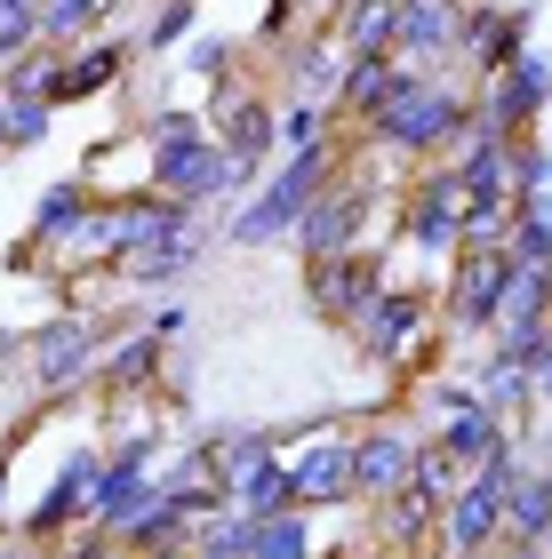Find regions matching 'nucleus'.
Wrapping results in <instances>:
<instances>
[{"label":"nucleus","instance_id":"1","mask_svg":"<svg viewBox=\"0 0 552 559\" xmlns=\"http://www.w3.org/2000/svg\"><path fill=\"white\" fill-rule=\"evenodd\" d=\"M144 176H153V192L185 200V209H209V200L240 192V176L224 160L209 112H153L144 120Z\"/></svg>","mask_w":552,"mask_h":559},{"label":"nucleus","instance_id":"2","mask_svg":"<svg viewBox=\"0 0 552 559\" xmlns=\"http://www.w3.org/2000/svg\"><path fill=\"white\" fill-rule=\"evenodd\" d=\"M465 120H472V96L457 81H441V72H409L400 96L368 120L361 136L376 152H400V160H433V152H457L465 144Z\"/></svg>","mask_w":552,"mask_h":559},{"label":"nucleus","instance_id":"3","mask_svg":"<svg viewBox=\"0 0 552 559\" xmlns=\"http://www.w3.org/2000/svg\"><path fill=\"white\" fill-rule=\"evenodd\" d=\"M337 168H344L337 136H320V144H305V152H289V160L257 185V200H240V209H233V240H240V248L296 240V224H305V209L320 200V185H329Z\"/></svg>","mask_w":552,"mask_h":559},{"label":"nucleus","instance_id":"4","mask_svg":"<svg viewBox=\"0 0 552 559\" xmlns=\"http://www.w3.org/2000/svg\"><path fill=\"white\" fill-rule=\"evenodd\" d=\"M353 344H361L385 376L416 368V360H433V344H441V328H433V296H424V288H400V280H392V288L353 320Z\"/></svg>","mask_w":552,"mask_h":559},{"label":"nucleus","instance_id":"5","mask_svg":"<svg viewBox=\"0 0 552 559\" xmlns=\"http://www.w3.org/2000/svg\"><path fill=\"white\" fill-rule=\"evenodd\" d=\"M465 209H472L465 176L448 168V160H433V168L416 176V192L400 200V240H409L424 264H441V280H448V264L465 257Z\"/></svg>","mask_w":552,"mask_h":559},{"label":"nucleus","instance_id":"6","mask_svg":"<svg viewBox=\"0 0 552 559\" xmlns=\"http://www.w3.org/2000/svg\"><path fill=\"white\" fill-rule=\"evenodd\" d=\"M513 472H529V464L472 472L465 488L448 496V512H441V559H489L496 544H505V488H513Z\"/></svg>","mask_w":552,"mask_h":559},{"label":"nucleus","instance_id":"7","mask_svg":"<svg viewBox=\"0 0 552 559\" xmlns=\"http://www.w3.org/2000/svg\"><path fill=\"white\" fill-rule=\"evenodd\" d=\"M296 512H329V503H361L353 496V431H296L281 440Z\"/></svg>","mask_w":552,"mask_h":559},{"label":"nucleus","instance_id":"8","mask_svg":"<svg viewBox=\"0 0 552 559\" xmlns=\"http://www.w3.org/2000/svg\"><path fill=\"white\" fill-rule=\"evenodd\" d=\"M441 288H448V336H496V312L513 288V248H465Z\"/></svg>","mask_w":552,"mask_h":559},{"label":"nucleus","instance_id":"9","mask_svg":"<svg viewBox=\"0 0 552 559\" xmlns=\"http://www.w3.org/2000/svg\"><path fill=\"white\" fill-rule=\"evenodd\" d=\"M209 129H216V144H224V160H233V176L248 185L272 152H281V112L265 105L248 81H216V105H209Z\"/></svg>","mask_w":552,"mask_h":559},{"label":"nucleus","instance_id":"10","mask_svg":"<svg viewBox=\"0 0 552 559\" xmlns=\"http://www.w3.org/2000/svg\"><path fill=\"white\" fill-rule=\"evenodd\" d=\"M96 360H105V320H89V312H57L24 336V368H33L40 392H72Z\"/></svg>","mask_w":552,"mask_h":559},{"label":"nucleus","instance_id":"11","mask_svg":"<svg viewBox=\"0 0 552 559\" xmlns=\"http://www.w3.org/2000/svg\"><path fill=\"white\" fill-rule=\"evenodd\" d=\"M368 216H376V185H368V176H329L320 200L305 209V224H296V248H305L313 264L353 257L361 233H368Z\"/></svg>","mask_w":552,"mask_h":559},{"label":"nucleus","instance_id":"12","mask_svg":"<svg viewBox=\"0 0 552 559\" xmlns=\"http://www.w3.org/2000/svg\"><path fill=\"white\" fill-rule=\"evenodd\" d=\"M424 448H433V440H416V431L400 424V416L353 431V496H361V503H392L400 488H416Z\"/></svg>","mask_w":552,"mask_h":559},{"label":"nucleus","instance_id":"13","mask_svg":"<svg viewBox=\"0 0 552 559\" xmlns=\"http://www.w3.org/2000/svg\"><path fill=\"white\" fill-rule=\"evenodd\" d=\"M385 288H392V264L376 257V248H353V257H329V264L305 272V304L320 320H337V328H353Z\"/></svg>","mask_w":552,"mask_h":559},{"label":"nucleus","instance_id":"14","mask_svg":"<svg viewBox=\"0 0 552 559\" xmlns=\"http://www.w3.org/2000/svg\"><path fill=\"white\" fill-rule=\"evenodd\" d=\"M96 472H105V448H72L64 464H57V479L40 488V503L24 512V536H33L40 551H48V544H64L72 527H89V503H96Z\"/></svg>","mask_w":552,"mask_h":559},{"label":"nucleus","instance_id":"15","mask_svg":"<svg viewBox=\"0 0 552 559\" xmlns=\"http://www.w3.org/2000/svg\"><path fill=\"white\" fill-rule=\"evenodd\" d=\"M465 24H472L465 0H400V48L392 57L416 64V72H441V64H457Z\"/></svg>","mask_w":552,"mask_h":559},{"label":"nucleus","instance_id":"16","mask_svg":"<svg viewBox=\"0 0 552 559\" xmlns=\"http://www.w3.org/2000/svg\"><path fill=\"white\" fill-rule=\"evenodd\" d=\"M529 33H537V9H505V0H489V9H472V24H465L457 64H472V81H496L513 57H529Z\"/></svg>","mask_w":552,"mask_h":559},{"label":"nucleus","instance_id":"17","mask_svg":"<svg viewBox=\"0 0 552 559\" xmlns=\"http://www.w3.org/2000/svg\"><path fill=\"white\" fill-rule=\"evenodd\" d=\"M481 105L505 120L513 136H537V120H544V105H552V57H544V48L513 57L496 81H481Z\"/></svg>","mask_w":552,"mask_h":559},{"label":"nucleus","instance_id":"18","mask_svg":"<svg viewBox=\"0 0 552 559\" xmlns=\"http://www.w3.org/2000/svg\"><path fill=\"white\" fill-rule=\"evenodd\" d=\"M89 216H96V185H89V176H64V185H48V192H40V209H33V224H24V240H16V264L57 257V248L81 233Z\"/></svg>","mask_w":552,"mask_h":559},{"label":"nucleus","instance_id":"19","mask_svg":"<svg viewBox=\"0 0 552 559\" xmlns=\"http://www.w3.org/2000/svg\"><path fill=\"white\" fill-rule=\"evenodd\" d=\"M120 64H129V40L96 33L89 48H72V57H57V72H48V105H89V96H105L120 81Z\"/></svg>","mask_w":552,"mask_h":559},{"label":"nucleus","instance_id":"20","mask_svg":"<svg viewBox=\"0 0 552 559\" xmlns=\"http://www.w3.org/2000/svg\"><path fill=\"white\" fill-rule=\"evenodd\" d=\"M441 512H448L441 496H424V488H400L392 503H376V544H385V551H400V559H424V551H441Z\"/></svg>","mask_w":552,"mask_h":559},{"label":"nucleus","instance_id":"21","mask_svg":"<svg viewBox=\"0 0 552 559\" xmlns=\"http://www.w3.org/2000/svg\"><path fill=\"white\" fill-rule=\"evenodd\" d=\"M161 352H168L161 328H129V336H113V344H105V360H96L105 392H113V400H144V392L161 384Z\"/></svg>","mask_w":552,"mask_h":559},{"label":"nucleus","instance_id":"22","mask_svg":"<svg viewBox=\"0 0 552 559\" xmlns=\"http://www.w3.org/2000/svg\"><path fill=\"white\" fill-rule=\"evenodd\" d=\"M329 40L344 57H392L400 48V0H337Z\"/></svg>","mask_w":552,"mask_h":559},{"label":"nucleus","instance_id":"23","mask_svg":"<svg viewBox=\"0 0 552 559\" xmlns=\"http://www.w3.org/2000/svg\"><path fill=\"white\" fill-rule=\"evenodd\" d=\"M505 544H529V551H552V472H513L505 488Z\"/></svg>","mask_w":552,"mask_h":559},{"label":"nucleus","instance_id":"24","mask_svg":"<svg viewBox=\"0 0 552 559\" xmlns=\"http://www.w3.org/2000/svg\"><path fill=\"white\" fill-rule=\"evenodd\" d=\"M409 72H416V64H400V57H353V64H344V96H337V112L368 129V120L400 96V81H409Z\"/></svg>","mask_w":552,"mask_h":559},{"label":"nucleus","instance_id":"25","mask_svg":"<svg viewBox=\"0 0 552 559\" xmlns=\"http://www.w3.org/2000/svg\"><path fill=\"white\" fill-rule=\"evenodd\" d=\"M289 81L296 88H305V105H320V112H337V96H344V64H353V57H344V48L329 40V33H313V40H296L289 48Z\"/></svg>","mask_w":552,"mask_h":559},{"label":"nucleus","instance_id":"26","mask_svg":"<svg viewBox=\"0 0 552 559\" xmlns=\"http://www.w3.org/2000/svg\"><path fill=\"white\" fill-rule=\"evenodd\" d=\"M240 559H320L313 512H272V520L248 512V551H240Z\"/></svg>","mask_w":552,"mask_h":559},{"label":"nucleus","instance_id":"27","mask_svg":"<svg viewBox=\"0 0 552 559\" xmlns=\"http://www.w3.org/2000/svg\"><path fill=\"white\" fill-rule=\"evenodd\" d=\"M0 129H9V152L48 144V129H57V105H48V88H16V81H0Z\"/></svg>","mask_w":552,"mask_h":559},{"label":"nucleus","instance_id":"28","mask_svg":"<svg viewBox=\"0 0 552 559\" xmlns=\"http://www.w3.org/2000/svg\"><path fill=\"white\" fill-rule=\"evenodd\" d=\"M96 33H105V0H40V48L72 57V48H89Z\"/></svg>","mask_w":552,"mask_h":559},{"label":"nucleus","instance_id":"29","mask_svg":"<svg viewBox=\"0 0 552 559\" xmlns=\"http://www.w3.org/2000/svg\"><path fill=\"white\" fill-rule=\"evenodd\" d=\"M529 400H537V376L529 368H513V360H481V408L489 416H520V408H529Z\"/></svg>","mask_w":552,"mask_h":559},{"label":"nucleus","instance_id":"30","mask_svg":"<svg viewBox=\"0 0 552 559\" xmlns=\"http://www.w3.org/2000/svg\"><path fill=\"white\" fill-rule=\"evenodd\" d=\"M192 264H200V233L168 240V248H153V257H137V264H120V280H129V288H168V280H185Z\"/></svg>","mask_w":552,"mask_h":559},{"label":"nucleus","instance_id":"31","mask_svg":"<svg viewBox=\"0 0 552 559\" xmlns=\"http://www.w3.org/2000/svg\"><path fill=\"white\" fill-rule=\"evenodd\" d=\"M505 185H513V200L552 192V144L544 136H513L505 144Z\"/></svg>","mask_w":552,"mask_h":559},{"label":"nucleus","instance_id":"32","mask_svg":"<svg viewBox=\"0 0 552 559\" xmlns=\"http://www.w3.org/2000/svg\"><path fill=\"white\" fill-rule=\"evenodd\" d=\"M513 257L552 272V192H537V200H520V209H513Z\"/></svg>","mask_w":552,"mask_h":559},{"label":"nucleus","instance_id":"33","mask_svg":"<svg viewBox=\"0 0 552 559\" xmlns=\"http://www.w3.org/2000/svg\"><path fill=\"white\" fill-rule=\"evenodd\" d=\"M192 24H200V0H161V16L144 24V40H153V48H177Z\"/></svg>","mask_w":552,"mask_h":559},{"label":"nucleus","instance_id":"34","mask_svg":"<svg viewBox=\"0 0 552 559\" xmlns=\"http://www.w3.org/2000/svg\"><path fill=\"white\" fill-rule=\"evenodd\" d=\"M320 136H329V112L296 96V105L281 112V144H289V152H305V144H320Z\"/></svg>","mask_w":552,"mask_h":559},{"label":"nucleus","instance_id":"35","mask_svg":"<svg viewBox=\"0 0 552 559\" xmlns=\"http://www.w3.org/2000/svg\"><path fill=\"white\" fill-rule=\"evenodd\" d=\"M424 408H433L441 424L448 416H472V408H481V384H448V376H433V384H424Z\"/></svg>","mask_w":552,"mask_h":559},{"label":"nucleus","instance_id":"36","mask_svg":"<svg viewBox=\"0 0 552 559\" xmlns=\"http://www.w3.org/2000/svg\"><path fill=\"white\" fill-rule=\"evenodd\" d=\"M224 64H233V48H224V40H192V72H209V81H224Z\"/></svg>","mask_w":552,"mask_h":559},{"label":"nucleus","instance_id":"37","mask_svg":"<svg viewBox=\"0 0 552 559\" xmlns=\"http://www.w3.org/2000/svg\"><path fill=\"white\" fill-rule=\"evenodd\" d=\"M296 9H305V0H272V9H265V24H257V33H265V40H289V24H296Z\"/></svg>","mask_w":552,"mask_h":559},{"label":"nucleus","instance_id":"38","mask_svg":"<svg viewBox=\"0 0 552 559\" xmlns=\"http://www.w3.org/2000/svg\"><path fill=\"white\" fill-rule=\"evenodd\" d=\"M529 376H537V400H552V336H544V352L529 360Z\"/></svg>","mask_w":552,"mask_h":559},{"label":"nucleus","instance_id":"39","mask_svg":"<svg viewBox=\"0 0 552 559\" xmlns=\"http://www.w3.org/2000/svg\"><path fill=\"white\" fill-rule=\"evenodd\" d=\"M489 559H552V551H529V544H496Z\"/></svg>","mask_w":552,"mask_h":559},{"label":"nucleus","instance_id":"40","mask_svg":"<svg viewBox=\"0 0 552 559\" xmlns=\"http://www.w3.org/2000/svg\"><path fill=\"white\" fill-rule=\"evenodd\" d=\"M0 503H9V440H0Z\"/></svg>","mask_w":552,"mask_h":559},{"label":"nucleus","instance_id":"41","mask_svg":"<svg viewBox=\"0 0 552 559\" xmlns=\"http://www.w3.org/2000/svg\"><path fill=\"white\" fill-rule=\"evenodd\" d=\"M192 559H216V551H192Z\"/></svg>","mask_w":552,"mask_h":559},{"label":"nucleus","instance_id":"42","mask_svg":"<svg viewBox=\"0 0 552 559\" xmlns=\"http://www.w3.org/2000/svg\"><path fill=\"white\" fill-rule=\"evenodd\" d=\"M0 144H9V129H0Z\"/></svg>","mask_w":552,"mask_h":559},{"label":"nucleus","instance_id":"43","mask_svg":"<svg viewBox=\"0 0 552 559\" xmlns=\"http://www.w3.org/2000/svg\"><path fill=\"white\" fill-rule=\"evenodd\" d=\"M544 408H552V400H544Z\"/></svg>","mask_w":552,"mask_h":559}]
</instances>
